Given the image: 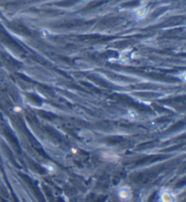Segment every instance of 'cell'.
<instances>
[{
    "label": "cell",
    "instance_id": "6da1fadb",
    "mask_svg": "<svg viewBox=\"0 0 186 202\" xmlns=\"http://www.w3.org/2000/svg\"><path fill=\"white\" fill-rule=\"evenodd\" d=\"M119 197L124 198V199H127L131 197V193L129 188H122V190H119Z\"/></svg>",
    "mask_w": 186,
    "mask_h": 202
},
{
    "label": "cell",
    "instance_id": "7a4b0ae2",
    "mask_svg": "<svg viewBox=\"0 0 186 202\" xmlns=\"http://www.w3.org/2000/svg\"><path fill=\"white\" fill-rule=\"evenodd\" d=\"M172 195L169 193V192H164L162 196V199L164 200V201H172Z\"/></svg>",
    "mask_w": 186,
    "mask_h": 202
},
{
    "label": "cell",
    "instance_id": "3957f363",
    "mask_svg": "<svg viewBox=\"0 0 186 202\" xmlns=\"http://www.w3.org/2000/svg\"><path fill=\"white\" fill-rule=\"evenodd\" d=\"M128 117H129L131 119H135V118L137 117V114H136L135 111L129 110V111H128Z\"/></svg>",
    "mask_w": 186,
    "mask_h": 202
},
{
    "label": "cell",
    "instance_id": "277c9868",
    "mask_svg": "<svg viewBox=\"0 0 186 202\" xmlns=\"http://www.w3.org/2000/svg\"><path fill=\"white\" fill-rule=\"evenodd\" d=\"M46 168V169L48 170V172H51V173H52V172H54V171L56 170V167H55L54 165H52V164H48Z\"/></svg>",
    "mask_w": 186,
    "mask_h": 202
}]
</instances>
